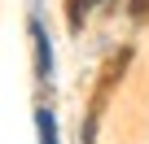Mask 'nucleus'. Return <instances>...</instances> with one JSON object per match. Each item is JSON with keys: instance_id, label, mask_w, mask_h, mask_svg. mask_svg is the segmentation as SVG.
I'll use <instances>...</instances> for the list:
<instances>
[{"instance_id": "1", "label": "nucleus", "mask_w": 149, "mask_h": 144, "mask_svg": "<svg viewBox=\"0 0 149 144\" xmlns=\"http://www.w3.org/2000/svg\"><path fill=\"white\" fill-rule=\"evenodd\" d=\"M35 122H40V140H44V144H57V127H53V114H48V109H40V114H35Z\"/></svg>"}, {"instance_id": "2", "label": "nucleus", "mask_w": 149, "mask_h": 144, "mask_svg": "<svg viewBox=\"0 0 149 144\" xmlns=\"http://www.w3.org/2000/svg\"><path fill=\"white\" fill-rule=\"evenodd\" d=\"M35 39H40V74H48L53 57H48V39H44V31H40V26H35Z\"/></svg>"}, {"instance_id": "3", "label": "nucleus", "mask_w": 149, "mask_h": 144, "mask_svg": "<svg viewBox=\"0 0 149 144\" xmlns=\"http://www.w3.org/2000/svg\"><path fill=\"white\" fill-rule=\"evenodd\" d=\"M84 13H88V0H70V26H74V31H79Z\"/></svg>"}, {"instance_id": "4", "label": "nucleus", "mask_w": 149, "mask_h": 144, "mask_svg": "<svg viewBox=\"0 0 149 144\" xmlns=\"http://www.w3.org/2000/svg\"><path fill=\"white\" fill-rule=\"evenodd\" d=\"M132 13H136V18H145V13H149V0H132Z\"/></svg>"}]
</instances>
